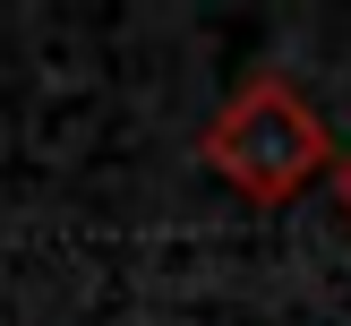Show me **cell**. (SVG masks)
I'll return each instance as SVG.
<instances>
[{"label":"cell","mask_w":351,"mask_h":326,"mask_svg":"<svg viewBox=\"0 0 351 326\" xmlns=\"http://www.w3.org/2000/svg\"><path fill=\"white\" fill-rule=\"evenodd\" d=\"M335 198H343V215H351V154L335 163Z\"/></svg>","instance_id":"obj_2"},{"label":"cell","mask_w":351,"mask_h":326,"mask_svg":"<svg viewBox=\"0 0 351 326\" xmlns=\"http://www.w3.org/2000/svg\"><path fill=\"white\" fill-rule=\"evenodd\" d=\"M197 154L249 206H291L317 172H335V137H326V120L300 103V86L283 69H249L215 103V120L197 129Z\"/></svg>","instance_id":"obj_1"}]
</instances>
